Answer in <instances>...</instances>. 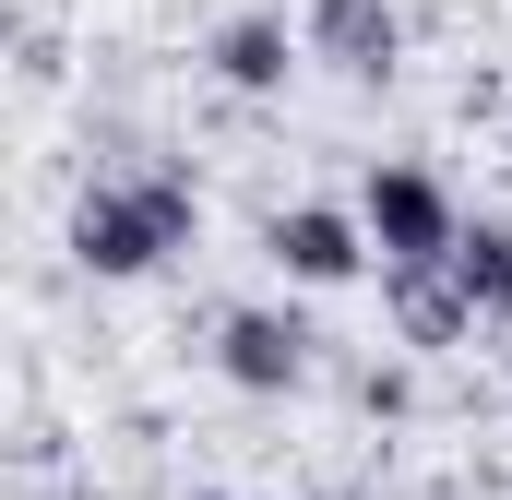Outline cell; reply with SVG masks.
<instances>
[{
	"label": "cell",
	"instance_id": "cell-6",
	"mask_svg": "<svg viewBox=\"0 0 512 500\" xmlns=\"http://www.w3.org/2000/svg\"><path fill=\"white\" fill-rule=\"evenodd\" d=\"M382 310H393V346H417V358H441V346L477 334V298L453 286V262H393V274H382Z\"/></svg>",
	"mask_w": 512,
	"mask_h": 500
},
{
	"label": "cell",
	"instance_id": "cell-11",
	"mask_svg": "<svg viewBox=\"0 0 512 500\" xmlns=\"http://www.w3.org/2000/svg\"><path fill=\"white\" fill-rule=\"evenodd\" d=\"M298 12H322V0H298Z\"/></svg>",
	"mask_w": 512,
	"mask_h": 500
},
{
	"label": "cell",
	"instance_id": "cell-2",
	"mask_svg": "<svg viewBox=\"0 0 512 500\" xmlns=\"http://www.w3.org/2000/svg\"><path fill=\"white\" fill-rule=\"evenodd\" d=\"M358 227H370V250L393 262H453V239H465V203L417 167V155H370V179H358Z\"/></svg>",
	"mask_w": 512,
	"mask_h": 500
},
{
	"label": "cell",
	"instance_id": "cell-3",
	"mask_svg": "<svg viewBox=\"0 0 512 500\" xmlns=\"http://www.w3.org/2000/svg\"><path fill=\"white\" fill-rule=\"evenodd\" d=\"M262 250H274V274L286 286H358L382 250L358 227V203H274L262 215Z\"/></svg>",
	"mask_w": 512,
	"mask_h": 500
},
{
	"label": "cell",
	"instance_id": "cell-7",
	"mask_svg": "<svg viewBox=\"0 0 512 500\" xmlns=\"http://www.w3.org/2000/svg\"><path fill=\"white\" fill-rule=\"evenodd\" d=\"M203 60H215V84H227V96H286V72L310 60V36H298L286 12H227Z\"/></svg>",
	"mask_w": 512,
	"mask_h": 500
},
{
	"label": "cell",
	"instance_id": "cell-10",
	"mask_svg": "<svg viewBox=\"0 0 512 500\" xmlns=\"http://www.w3.org/2000/svg\"><path fill=\"white\" fill-rule=\"evenodd\" d=\"M179 500H239V489H179Z\"/></svg>",
	"mask_w": 512,
	"mask_h": 500
},
{
	"label": "cell",
	"instance_id": "cell-5",
	"mask_svg": "<svg viewBox=\"0 0 512 500\" xmlns=\"http://www.w3.org/2000/svg\"><path fill=\"white\" fill-rule=\"evenodd\" d=\"M298 36H310V60H334L346 84H393V60H405V12H393V0H322V12H298Z\"/></svg>",
	"mask_w": 512,
	"mask_h": 500
},
{
	"label": "cell",
	"instance_id": "cell-8",
	"mask_svg": "<svg viewBox=\"0 0 512 500\" xmlns=\"http://www.w3.org/2000/svg\"><path fill=\"white\" fill-rule=\"evenodd\" d=\"M453 286L477 298V322H512V215H465V239H453Z\"/></svg>",
	"mask_w": 512,
	"mask_h": 500
},
{
	"label": "cell",
	"instance_id": "cell-1",
	"mask_svg": "<svg viewBox=\"0 0 512 500\" xmlns=\"http://www.w3.org/2000/svg\"><path fill=\"white\" fill-rule=\"evenodd\" d=\"M191 227H203V191H191V167L155 155V167H120V179H84V203H72V262L108 274V286H131V274L179 262Z\"/></svg>",
	"mask_w": 512,
	"mask_h": 500
},
{
	"label": "cell",
	"instance_id": "cell-4",
	"mask_svg": "<svg viewBox=\"0 0 512 500\" xmlns=\"http://www.w3.org/2000/svg\"><path fill=\"white\" fill-rule=\"evenodd\" d=\"M215 370L239 381V393H298V381L322 370V334H310L298 310H274V298H239V310L215 322Z\"/></svg>",
	"mask_w": 512,
	"mask_h": 500
},
{
	"label": "cell",
	"instance_id": "cell-9",
	"mask_svg": "<svg viewBox=\"0 0 512 500\" xmlns=\"http://www.w3.org/2000/svg\"><path fill=\"white\" fill-rule=\"evenodd\" d=\"M346 393H358V417H405V405H417V381H405V358H370V370L346 381Z\"/></svg>",
	"mask_w": 512,
	"mask_h": 500
}]
</instances>
